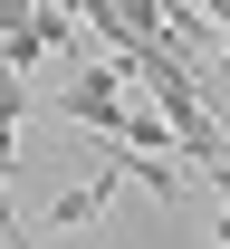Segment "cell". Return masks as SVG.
<instances>
[{"mask_svg": "<svg viewBox=\"0 0 230 249\" xmlns=\"http://www.w3.org/2000/svg\"><path fill=\"white\" fill-rule=\"evenodd\" d=\"M115 106H125V67L115 58H67V87H58V115L67 124L115 134Z\"/></svg>", "mask_w": 230, "mask_h": 249, "instance_id": "cell-1", "label": "cell"}, {"mask_svg": "<svg viewBox=\"0 0 230 249\" xmlns=\"http://www.w3.org/2000/svg\"><path fill=\"white\" fill-rule=\"evenodd\" d=\"M115 182H125V154L106 163L96 182H77V192H58V201H48V230H87V220H96L106 201H115Z\"/></svg>", "mask_w": 230, "mask_h": 249, "instance_id": "cell-2", "label": "cell"}, {"mask_svg": "<svg viewBox=\"0 0 230 249\" xmlns=\"http://www.w3.org/2000/svg\"><path fill=\"white\" fill-rule=\"evenodd\" d=\"M0 240H19V211H10V192H0Z\"/></svg>", "mask_w": 230, "mask_h": 249, "instance_id": "cell-3", "label": "cell"}]
</instances>
